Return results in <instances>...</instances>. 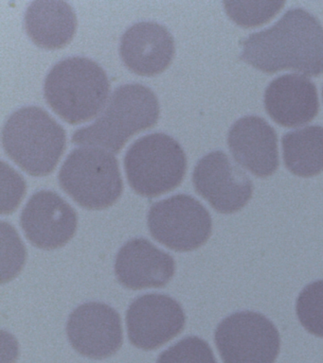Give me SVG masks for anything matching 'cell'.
Here are the masks:
<instances>
[{
    "label": "cell",
    "mask_w": 323,
    "mask_h": 363,
    "mask_svg": "<svg viewBox=\"0 0 323 363\" xmlns=\"http://www.w3.org/2000/svg\"><path fill=\"white\" fill-rule=\"evenodd\" d=\"M2 214L12 213L26 192L24 179L5 162L1 163Z\"/></svg>",
    "instance_id": "22"
},
{
    "label": "cell",
    "mask_w": 323,
    "mask_h": 363,
    "mask_svg": "<svg viewBox=\"0 0 323 363\" xmlns=\"http://www.w3.org/2000/svg\"><path fill=\"white\" fill-rule=\"evenodd\" d=\"M297 318L303 328L323 337V280L309 284L297 299Z\"/></svg>",
    "instance_id": "19"
},
{
    "label": "cell",
    "mask_w": 323,
    "mask_h": 363,
    "mask_svg": "<svg viewBox=\"0 0 323 363\" xmlns=\"http://www.w3.org/2000/svg\"><path fill=\"white\" fill-rule=\"evenodd\" d=\"M67 333L72 347L90 359H106L117 353L123 345L120 315L103 303L79 306L70 315Z\"/></svg>",
    "instance_id": "11"
},
{
    "label": "cell",
    "mask_w": 323,
    "mask_h": 363,
    "mask_svg": "<svg viewBox=\"0 0 323 363\" xmlns=\"http://www.w3.org/2000/svg\"><path fill=\"white\" fill-rule=\"evenodd\" d=\"M21 224L33 246L53 250L66 245L75 237L78 218L75 210L58 193L40 190L22 210Z\"/></svg>",
    "instance_id": "12"
},
{
    "label": "cell",
    "mask_w": 323,
    "mask_h": 363,
    "mask_svg": "<svg viewBox=\"0 0 323 363\" xmlns=\"http://www.w3.org/2000/svg\"><path fill=\"white\" fill-rule=\"evenodd\" d=\"M322 96H323V90H322Z\"/></svg>",
    "instance_id": "23"
},
{
    "label": "cell",
    "mask_w": 323,
    "mask_h": 363,
    "mask_svg": "<svg viewBox=\"0 0 323 363\" xmlns=\"http://www.w3.org/2000/svg\"><path fill=\"white\" fill-rule=\"evenodd\" d=\"M182 306L165 294L141 295L130 305L126 325L130 342L143 350H154L183 330Z\"/></svg>",
    "instance_id": "10"
},
{
    "label": "cell",
    "mask_w": 323,
    "mask_h": 363,
    "mask_svg": "<svg viewBox=\"0 0 323 363\" xmlns=\"http://www.w3.org/2000/svg\"><path fill=\"white\" fill-rule=\"evenodd\" d=\"M228 144L235 161L257 177H268L279 167L277 133L260 116H243L235 122Z\"/></svg>",
    "instance_id": "13"
},
{
    "label": "cell",
    "mask_w": 323,
    "mask_h": 363,
    "mask_svg": "<svg viewBox=\"0 0 323 363\" xmlns=\"http://www.w3.org/2000/svg\"><path fill=\"white\" fill-rule=\"evenodd\" d=\"M240 59L265 73L293 70L319 76L323 73L322 25L303 9H291L271 28L243 41Z\"/></svg>",
    "instance_id": "1"
},
{
    "label": "cell",
    "mask_w": 323,
    "mask_h": 363,
    "mask_svg": "<svg viewBox=\"0 0 323 363\" xmlns=\"http://www.w3.org/2000/svg\"><path fill=\"white\" fill-rule=\"evenodd\" d=\"M316 85L307 77L288 74L275 79L265 93L266 112L283 127L307 124L319 112Z\"/></svg>",
    "instance_id": "16"
},
{
    "label": "cell",
    "mask_w": 323,
    "mask_h": 363,
    "mask_svg": "<svg viewBox=\"0 0 323 363\" xmlns=\"http://www.w3.org/2000/svg\"><path fill=\"white\" fill-rule=\"evenodd\" d=\"M110 82L106 71L84 57L62 60L45 79V99L53 112L67 123L94 118L106 104Z\"/></svg>",
    "instance_id": "3"
},
{
    "label": "cell",
    "mask_w": 323,
    "mask_h": 363,
    "mask_svg": "<svg viewBox=\"0 0 323 363\" xmlns=\"http://www.w3.org/2000/svg\"><path fill=\"white\" fill-rule=\"evenodd\" d=\"M120 55L133 73L146 77L158 75L169 67L174 58V38L158 23H137L121 36Z\"/></svg>",
    "instance_id": "14"
},
{
    "label": "cell",
    "mask_w": 323,
    "mask_h": 363,
    "mask_svg": "<svg viewBox=\"0 0 323 363\" xmlns=\"http://www.w3.org/2000/svg\"><path fill=\"white\" fill-rule=\"evenodd\" d=\"M214 339L224 363H274L280 348L276 326L253 311L235 312L225 318Z\"/></svg>",
    "instance_id": "8"
},
{
    "label": "cell",
    "mask_w": 323,
    "mask_h": 363,
    "mask_svg": "<svg viewBox=\"0 0 323 363\" xmlns=\"http://www.w3.org/2000/svg\"><path fill=\"white\" fill-rule=\"evenodd\" d=\"M77 17L65 1L38 0L31 3L25 13V30L38 47L59 50L75 37Z\"/></svg>",
    "instance_id": "17"
},
{
    "label": "cell",
    "mask_w": 323,
    "mask_h": 363,
    "mask_svg": "<svg viewBox=\"0 0 323 363\" xmlns=\"http://www.w3.org/2000/svg\"><path fill=\"white\" fill-rule=\"evenodd\" d=\"M192 183L195 191L223 214L243 208L253 193L248 176L221 150L209 152L198 161Z\"/></svg>",
    "instance_id": "9"
},
{
    "label": "cell",
    "mask_w": 323,
    "mask_h": 363,
    "mask_svg": "<svg viewBox=\"0 0 323 363\" xmlns=\"http://www.w3.org/2000/svg\"><path fill=\"white\" fill-rule=\"evenodd\" d=\"M124 169L136 193L155 198L182 183L187 170L186 155L171 136L151 133L138 138L127 150Z\"/></svg>",
    "instance_id": "6"
},
{
    "label": "cell",
    "mask_w": 323,
    "mask_h": 363,
    "mask_svg": "<svg viewBox=\"0 0 323 363\" xmlns=\"http://www.w3.org/2000/svg\"><path fill=\"white\" fill-rule=\"evenodd\" d=\"M283 160L289 172L312 177L323 170V127L308 126L289 132L282 139Z\"/></svg>",
    "instance_id": "18"
},
{
    "label": "cell",
    "mask_w": 323,
    "mask_h": 363,
    "mask_svg": "<svg viewBox=\"0 0 323 363\" xmlns=\"http://www.w3.org/2000/svg\"><path fill=\"white\" fill-rule=\"evenodd\" d=\"M66 132L43 109L28 106L16 111L2 130L7 155L30 175L47 176L66 149Z\"/></svg>",
    "instance_id": "4"
},
{
    "label": "cell",
    "mask_w": 323,
    "mask_h": 363,
    "mask_svg": "<svg viewBox=\"0 0 323 363\" xmlns=\"http://www.w3.org/2000/svg\"><path fill=\"white\" fill-rule=\"evenodd\" d=\"M157 363H217L211 346L200 337L191 336L166 349Z\"/></svg>",
    "instance_id": "21"
},
{
    "label": "cell",
    "mask_w": 323,
    "mask_h": 363,
    "mask_svg": "<svg viewBox=\"0 0 323 363\" xmlns=\"http://www.w3.org/2000/svg\"><path fill=\"white\" fill-rule=\"evenodd\" d=\"M175 262L146 238H134L119 251L115 274L119 282L130 289L163 288L174 277Z\"/></svg>",
    "instance_id": "15"
},
{
    "label": "cell",
    "mask_w": 323,
    "mask_h": 363,
    "mask_svg": "<svg viewBox=\"0 0 323 363\" xmlns=\"http://www.w3.org/2000/svg\"><path fill=\"white\" fill-rule=\"evenodd\" d=\"M152 237L177 252L194 251L211 237L212 221L205 206L192 196L177 194L157 201L147 216Z\"/></svg>",
    "instance_id": "7"
},
{
    "label": "cell",
    "mask_w": 323,
    "mask_h": 363,
    "mask_svg": "<svg viewBox=\"0 0 323 363\" xmlns=\"http://www.w3.org/2000/svg\"><path fill=\"white\" fill-rule=\"evenodd\" d=\"M158 116L160 104L150 88L138 84L121 85L94 123L75 130L72 142L119 153L136 133L155 126Z\"/></svg>",
    "instance_id": "2"
},
{
    "label": "cell",
    "mask_w": 323,
    "mask_h": 363,
    "mask_svg": "<svg viewBox=\"0 0 323 363\" xmlns=\"http://www.w3.org/2000/svg\"><path fill=\"white\" fill-rule=\"evenodd\" d=\"M285 5L283 1H225L226 13L237 25L256 27L273 18Z\"/></svg>",
    "instance_id": "20"
},
{
    "label": "cell",
    "mask_w": 323,
    "mask_h": 363,
    "mask_svg": "<svg viewBox=\"0 0 323 363\" xmlns=\"http://www.w3.org/2000/svg\"><path fill=\"white\" fill-rule=\"evenodd\" d=\"M58 180L73 201L89 210L113 206L124 190L117 158L100 147L73 150L61 167Z\"/></svg>",
    "instance_id": "5"
}]
</instances>
